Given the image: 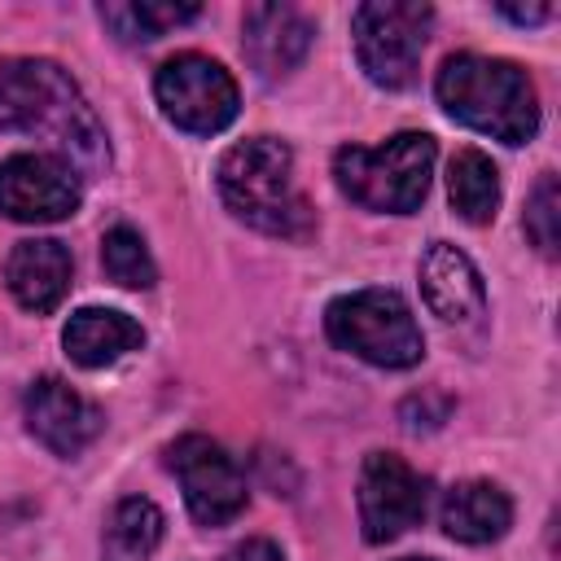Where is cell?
<instances>
[{
    "label": "cell",
    "instance_id": "5bb4252c",
    "mask_svg": "<svg viewBox=\"0 0 561 561\" xmlns=\"http://www.w3.org/2000/svg\"><path fill=\"white\" fill-rule=\"evenodd\" d=\"M4 285L26 311L48 316L53 307H61V298L70 289V250L53 237L18 241L4 263Z\"/></svg>",
    "mask_w": 561,
    "mask_h": 561
},
{
    "label": "cell",
    "instance_id": "ffe728a7",
    "mask_svg": "<svg viewBox=\"0 0 561 561\" xmlns=\"http://www.w3.org/2000/svg\"><path fill=\"white\" fill-rule=\"evenodd\" d=\"M101 267L123 289H149L158 280V267H153V254H149L145 237L136 228H127V224H118V228L105 232V241H101Z\"/></svg>",
    "mask_w": 561,
    "mask_h": 561
},
{
    "label": "cell",
    "instance_id": "cb8c5ba5",
    "mask_svg": "<svg viewBox=\"0 0 561 561\" xmlns=\"http://www.w3.org/2000/svg\"><path fill=\"white\" fill-rule=\"evenodd\" d=\"M403 561H421V557H403Z\"/></svg>",
    "mask_w": 561,
    "mask_h": 561
},
{
    "label": "cell",
    "instance_id": "30bf717a",
    "mask_svg": "<svg viewBox=\"0 0 561 561\" xmlns=\"http://www.w3.org/2000/svg\"><path fill=\"white\" fill-rule=\"evenodd\" d=\"M83 202L79 171L53 153H13L0 162V215L18 224H57Z\"/></svg>",
    "mask_w": 561,
    "mask_h": 561
},
{
    "label": "cell",
    "instance_id": "44dd1931",
    "mask_svg": "<svg viewBox=\"0 0 561 561\" xmlns=\"http://www.w3.org/2000/svg\"><path fill=\"white\" fill-rule=\"evenodd\" d=\"M526 237L535 241L539 254L557 259V245H561V188H557V175H543L526 202Z\"/></svg>",
    "mask_w": 561,
    "mask_h": 561
},
{
    "label": "cell",
    "instance_id": "e0dca14e",
    "mask_svg": "<svg viewBox=\"0 0 561 561\" xmlns=\"http://www.w3.org/2000/svg\"><path fill=\"white\" fill-rule=\"evenodd\" d=\"M447 197L465 224H491L500 206V171L486 153L460 149L447 167Z\"/></svg>",
    "mask_w": 561,
    "mask_h": 561
},
{
    "label": "cell",
    "instance_id": "6da1fadb",
    "mask_svg": "<svg viewBox=\"0 0 561 561\" xmlns=\"http://www.w3.org/2000/svg\"><path fill=\"white\" fill-rule=\"evenodd\" d=\"M0 131L35 136L53 158L70 162L79 180H92L110 167V140L79 92V83L44 57H4L0 61Z\"/></svg>",
    "mask_w": 561,
    "mask_h": 561
},
{
    "label": "cell",
    "instance_id": "7c38bea8",
    "mask_svg": "<svg viewBox=\"0 0 561 561\" xmlns=\"http://www.w3.org/2000/svg\"><path fill=\"white\" fill-rule=\"evenodd\" d=\"M311 22L294 4H250L241 18V53L259 79H285L311 48Z\"/></svg>",
    "mask_w": 561,
    "mask_h": 561
},
{
    "label": "cell",
    "instance_id": "603a6c76",
    "mask_svg": "<svg viewBox=\"0 0 561 561\" xmlns=\"http://www.w3.org/2000/svg\"><path fill=\"white\" fill-rule=\"evenodd\" d=\"M500 13L513 18V22H522V26H535V22H548V18H552L548 4H526V9H522V4H500Z\"/></svg>",
    "mask_w": 561,
    "mask_h": 561
},
{
    "label": "cell",
    "instance_id": "277c9868",
    "mask_svg": "<svg viewBox=\"0 0 561 561\" xmlns=\"http://www.w3.org/2000/svg\"><path fill=\"white\" fill-rule=\"evenodd\" d=\"M434 136L425 131H399L386 145H342L333 153V180L337 188L364 206V210H386V215H412L434 175Z\"/></svg>",
    "mask_w": 561,
    "mask_h": 561
},
{
    "label": "cell",
    "instance_id": "8992f818",
    "mask_svg": "<svg viewBox=\"0 0 561 561\" xmlns=\"http://www.w3.org/2000/svg\"><path fill=\"white\" fill-rule=\"evenodd\" d=\"M434 9L421 0H368L351 18L359 70L377 88H412L425 53Z\"/></svg>",
    "mask_w": 561,
    "mask_h": 561
},
{
    "label": "cell",
    "instance_id": "3957f363",
    "mask_svg": "<svg viewBox=\"0 0 561 561\" xmlns=\"http://www.w3.org/2000/svg\"><path fill=\"white\" fill-rule=\"evenodd\" d=\"M434 92H438V105L456 123L491 140L526 145L539 131V92L517 61L456 53L443 61Z\"/></svg>",
    "mask_w": 561,
    "mask_h": 561
},
{
    "label": "cell",
    "instance_id": "8fae6325",
    "mask_svg": "<svg viewBox=\"0 0 561 561\" xmlns=\"http://www.w3.org/2000/svg\"><path fill=\"white\" fill-rule=\"evenodd\" d=\"M26 430L53 451V456H79L105 425L101 408L88 403L79 390H70L61 377H39L26 390Z\"/></svg>",
    "mask_w": 561,
    "mask_h": 561
},
{
    "label": "cell",
    "instance_id": "4fadbf2b",
    "mask_svg": "<svg viewBox=\"0 0 561 561\" xmlns=\"http://www.w3.org/2000/svg\"><path fill=\"white\" fill-rule=\"evenodd\" d=\"M421 294H425L430 311L447 324H469L486 311L482 276L469 263V254L456 250L451 241H430V250L421 259Z\"/></svg>",
    "mask_w": 561,
    "mask_h": 561
},
{
    "label": "cell",
    "instance_id": "7a4b0ae2",
    "mask_svg": "<svg viewBox=\"0 0 561 561\" xmlns=\"http://www.w3.org/2000/svg\"><path fill=\"white\" fill-rule=\"evenodd\" d=\"M215 188L241 224L267 237L302 241L316 228L311 206L294 180V153L276 136H254L232 145L215 167Z\"/></svg>",
    "mask_w": 561,
    "mask_h": 561
},
{
    "label": "cell",
    "instance_id": "2e32d148",
    "mask_svg": "<svg viewBox=\"0 0 561 561\" xmlns=\"http://www.w3.org/2000/svg\"><path fill=\"white\" fill-rule=\"evenodd\" d=\"M438 522L451 539L460 543H491L508 530L513 522V504L508 495L495 486V482H456L447 495H443V508H438Z\"/></svg>",
    "mask_w": 561,
    "mask_h": 561
},
{
    "label": "cell",
    "instance_id": "5b68a950",
    "mask_svg": "<svg viewBox=\"0 0 561 561\" xmlns=\"http://www.w3.org/2000/svg\"><path fill=\"white\" fill-rule=\"evenodd\" d=\"M324 333L333 346L377 368H412L425 355L412 307L394 289H355L333 298L324 311Z\"/></svg>",
    "mask_w": 561,
    "mask_h": 561
},
{
    "label": "cell",
    "instance_id": "9c48e42d",
    "mask_svg": "<svg viewBox=\"0 0 561 561\" xmlns=\"http://www.w3.org/2000/svg\"><path fill=\"white\" fill-rule=\"evenodd\" d=\"M430 486L394 451H368L359 469V526L368 543H390L425 517Z\"/></svg>",
    "mask_w": 561,
    "mask_h": 561
},
{
    "label": "cell",
    "instance_id": "d6986e66",
    "mask_svg": "<svg viewBox=\"0 0 561 561\" xmlns=\"http://www.w3.org/2000/svg\"><path fill=\"white\" fill-rule=\"evenodd\" d=\"M202 9L197 4H158V0H140V4H101V22L123 39V44H149L184 22H193Z\"/></svg>",
    "mask_w": 561,
    "mask_h": 561
},
{
    "label": "cell",
    "instance_id": "ac0fdd59",
    "mask_svg": "<svg viewBox=\"0 0 561 561\" xmlns=\"http://www.w3.org/2000/svg\"><path fill=\"white\" fill-rule=\"evenodd\" d=\"M162 543V513L153 500H118L110 522H105V535H101V552L105 561H149L153 548Z\"/></svg>",
    "mask_w": 561,
    "mask_h": 561
},
{
    "label": "cell",
    "instance_id": "ba28073f",
    "mask_svg": "<svg viewBox=\"0 0 561 561\" xmlns=\"http://www.w3.org/2000/svg\"><path fill=\"white\" fill-rule=\"evenodd\" d=\"M167 465L184 486V504H188L193 522L224 526L245 508V478L219 443H210L202 434H184L167 447Z\"/></svg>",
    "mask_w": 561,
    "mask_h": 561
},
{
    "label": "cell",
    "instance_id": "9a60e30c",
    "mask_svg": "<svg viewBox=\"0 0 561 561\" xmlns=\"http://www.w3.org/2000/svg\"><path fill=\"white\" fill-rule=\"evenodd\" d=\"M61 346L79 368H105L131 351L145 346V329L127 316V311H110V307H83L66 320L61 329Z\"/></svg>",
    "mask_w": 561,
    "mask_h": 561
},
{
    "label": "cell",
    "instance_id": "52a82bcc",
    "mask_svg": "<svg viewBox=\"0 0 561 561\" xmlns=\"http://www.w3.org/2000/svg\"><path fill=\"white\" fill-rule=\"evenodd\" d=\"M153 96H158L162 114L180 131H193V136L224 131L241 105L237 79L202 53H175L171 61H162V70L153 79Z\"/></svg>",
    "mask_w": 561,
    "mask_h": 561
},
{
    "label": "cell",
    "instance_id": "7402d4cb",
    "mask_svg": "<svg viewBox=\"0 0 561 561\" xmlns=\"http://www.w3.org/2000/svg\"><path fill=\"white\" fill-rule=\"evenodd\" d=\"M224 561H285V552H280L272 539H245V543H237Z\"/></svg>",
    "mask_w": 561,
    "mask_h": 561
}]
</instances>
